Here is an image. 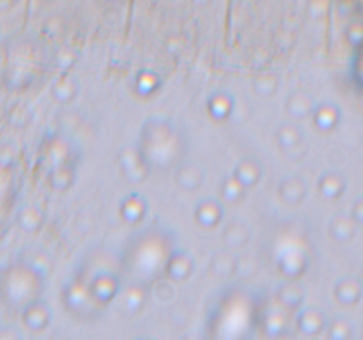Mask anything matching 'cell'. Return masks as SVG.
Instances as JSON below:
<instances>
[]
</instances>
